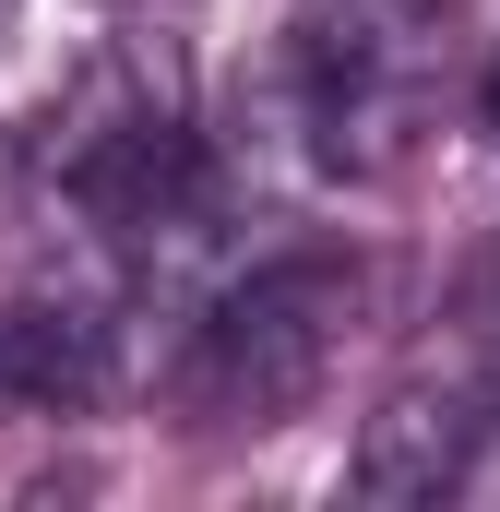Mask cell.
I'll return each mask as SVG.
<instances>
[{
	"label": "cell",
	"mask_w": 500,
	"mask_h": 512,
	"mask_svg": "<svg viewBox=\"0 0 500 512\" xmlns=\"http://www.w3.org/2000/svg\"><path fill=\"white\" fill-rule=\"evenodd\" d=\"M358 262L346 251H286L239 274L227 298H215V322L191 334V417H215V429H274V417H298L310 393L334 382V358H346V322H358Z\"/></svg>",
	"instance_id": "1"
},
{
	"label": "cell",
	"mask_w": 500,
	"mask_h": 512,
	"mask_svg": "<svg viewBox=\"0 0 500 512\" xmlns=\"http://www.w3.org/2000/svg\"><path fill=\"white\" fill-rule=\"evenodd\" d=\"M60 179L108 239H167V227L203 215V131L179 108H155V96H108L60 143Z\"/></svg>",
	"instance_id": "2"
},
{
	"label": "cell",
	"mask_w": 500,
	"mask_h": 512,
	"mask_svg": "<svg viewBox=\"0 0 500 512\" xmlns=\"http://www.w3.org/2000/svg\"><path fill=\"white\" fill-rule=\"evenodd\" d=\"M310 131H322V167L381 179V167L405 155V131H417V60H405L381 24L370 36H334L322 72H310Z\"/></svg>",
	"instance_id": "3"
},
{
	"label": "cell",
	"mask_w": 500,
	"mask_h": 512,
	"mask_svg": "<svg viewBox=\"0 0 500 512\" xmlns=\"http://www.w3.org/2000/svg\"><path fill=\"white\" fill-rule=\"evenodd\" d=\"M477 441H489V393L477 382H405L358 429V489L370 501H441V489H465Z\"/></svg>",
	"instance_id": "4"
},
{
	"label": "cell",
	"mask_w": 500,
	"mask_h": 512,
	"mask_svg": "<svg viewBox=\"0 0 500 512\" xmlns=\"http://www.w3.org/2000/svg\"><path fill=\"white\" fill-rule=\"evenodd\" d=\"M0 393H24V405H96L108 393V322L84 298L0 310Z\"/></svg>",
	"instance_id": "5"
},
{
	"label": "cell",
	"mask_w": 500,
	"mask_h": 512,
	"mask_svg": "<svg viewBox=\"0 0 500 512\" xmlns=\"http://www.w3.org/2000/svg\"><path fill=\"white\" fill-rule=\"evenodd\" d=\"M477 120H489V143H500V60L477 72Z\"/></svg>",
	"instance_id": "6"
}]
</instances>
